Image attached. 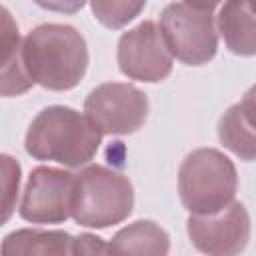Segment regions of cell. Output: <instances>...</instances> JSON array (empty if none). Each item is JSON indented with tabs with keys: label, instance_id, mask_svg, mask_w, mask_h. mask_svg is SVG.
<instances>
[{
	"label": "cell",
	"instance_id": "1",
	"mask_svg": "<svg viewBox=\"0 0 256 256\" xmlns=\"http://www.w3.org/2000/svg\"><path fill=\"white\" fill-rule=\"evenodd\" d=\"M22 56L30 80L54 92L76 88L88 68L86 40L70 24L46 22L32 28L24 38Z\"/></svg>",
	"mask_w": 256,
	"mask_h": 256
},
{
	"label": "cell",
	"instance_id": "2",
	"mask_svg": "<svg viewBox=\"0 0 256 256\" xmlns=\"http://www.w3.org/2000/svg\"><path fill=\"white\" fill-rule=\"evenodd\" d=\"M102 144V132L86 114L70 106L42 108L30 122L24 148L34 160L58 162L68 168L88 164Z\"/></svg>",
	"mask_w": 256,
	"mask_h": 256
},
{
	"label": "cell",
	"instance_id": "3",
	"mask_svg": "<svg viewBox=\"0 0 256 256\" xmlns=\"http://www.w3.org/2000/svg\"><path fill=\"white\" fill-rule=\"evenodd\" d=\"M238 174L234 162L216 148L192 150L178 170V196L196 216H208L234 202Z\"/></svg>",
	"mask_w": 256,
	"mask_h": 256
},
{
	"label": "cell",
	"instance_id": "4",
	"mask_svg": "<svg viewBox=\"0 0 256 256\" xmlns=\"http://www.w3.org/2000/svg\"><path fill=\"white\" fill-rule=\"evenodd\" d=\"M134 208V188L128 176L100 164L76 174L72 218L84 228H108L124 222Z\"/></svg>",
	"mask_w": 256,
	"mask_h": 256
},
{
	"label": "cell",
	"instance_id": "5",
	"mask_svg": "<svg viewBox=\"0 0 256 256\" xmlns=\"http://www.w3.org/2000/svg\"><path fill=\"white\" fill-rule=\"evenodd\" d=\"M214 2H170L160 14V32L170 54L188 66H202L216 56Z\"/></svg>",
	"mask_w": 256,
	"mask_h": 256
},
{
	"label": "cell",
	"instance_id": "6",
	"mask_svg": "<svg viewBox=\"0 0 256 256\" xmlns=\"http://www.w3.org/2000/svg\"><path fill=\"white\" fill-rule=\"evenodd\" d=\"M88 120L104 134H134L148 118V96L128 82H106L84 100Z\"/></svg>",
	"mask_w": 256,
	"mask_h": 256
},
{
	"label": "cell",
	"instance_id": "7",
	"mask_svg": "<svg viewBox=\"0 0 256 256\" xmlns=\"http://www.w3.org/2000/svg\"><path fill=\"white\" fill-rule=\"evenodd\" d=\"M76 174L52 166H38L24 186L18 214L32 224H60L72 216Z\"/></svg>",
	"mask_w": 256,
	"mask_h": 256
},
{
	"label": "cell",
	"instance_id": "8",
	"mask_svg": "<svg viewBox=\"0 0 256 256\" xmlns=\"http://www.w3.org/2000/svg\"><path fill=\"white\" fill-rule=\"evenodd\" d=\"M172 54L154 20H144L118 40V68L138 82H162L172 72Z\"/></svg>",
	"mask_w": 256,
	"mask_h": 256
},
{
	"label": "cell",
	"instance_id": "9",
	"mask_svg": "<svg viewBox=\"0 0 256 256\" xmlns=\"http://www.w3.org/2000/svg\"><path fill=\"white\" fill-rule=\"evenodd\" d=\"M190 242L208 256H238L250 240V216L242 202L208 216L190 214L186 220Z\"/></svg>",
	"mask_w": 256,
	"mask_h": 256
},
{
	"label": "cell",
	"instance_id": "10",
	"mask_svg": "<svg viewBox=\"0 0 256 256\" xmlns=\"http://www.w3.org/2000/svg\"><path fill=\"white\" fill-rule=\"evenodd\" d=\"M218 30L226 48L238 56H256V6L254 2H224L218 10Z\"/></svg>",
	"mask_w": 256,
	"mask_h": 256
},
{
	"label": "cell",
	"instance_id": "11",
	"mask_svg": "<svg viewBox=\"0 0 256 256\" xmlns=\"http://www.w3.org/2000/svg\"><path fill=\"white\" fill-rule=\"evenodd\" d=\"M2 256H74V236L64 230L20 228L4 236Z\"/></svg>",
	"mask_w": 256,
	"mask_h": 256
},
{
	"label": "cell",
	"instance_id": "12",
	"mask_svg": "<svg viewBox=\"0 0 256 256\" xmlns=\"http://www.w3.org/2000/svg\"><path fill=\"white\" fill-rule=\"evenodd\" d=\"M110 256H168L170 236L154 220H136L108 242Z\"/></svg>",
	"mask_w": 256,
	"mask_h": 256
},
{
	"label": "cell",
	"instance_id": "13",
	"mask_svg": "<svg viewBox=\"0 0 256 256\" xmlns=\"http://www.w3.org/2000/svg\"><path fill=\"white\" fill-rule=\"evenodd\" d=\"M2 14V96H18L32 88V80L24 66L22 44L18 26L14 24L6 6H0Z\"/></svg>",
	"mask_w": 256,
	"mask_h": 256
},
{
	"label": "cell",
	"instance_id": "14",
	"mask_svg": "<svg viewBox=\"0 0 256 256\" xmlns=\"http://www.w3.org/2000/svg\"><path fill=\"white\" fill-rule=\"evenodd\" d=\"M218 138L240 160H256V130L246 122L240 104L230 106L218 122Z\"/></svg>",
	"mask_w": 256,
	"mask_h": 256
},
{
	"label": "cell",
	"instance_id": "15",
	"mask_svg": "<svg viewBox=\"0 0 256 256\" xmlns=\"http://www.w3.org/2000/svg\"><path fill=\"white\" fill-rule=\"evenodd\" d=\"M146 2H130V0H94L90 2L94 18L104 24L106 28L118 30L130 20H134L142 10Z\"/></svg>",
	"mask_w": 256,
	"mask_h": 256
},
{
	"label": "cell",
	"instance_id": "16",
	"mask_svg": "<svg viewBox=\"0 0 256 256\" xmlns=\"http://www.w3.org/2000/svg\"><path fill=\"white\" fill-rule=\"evenodd\" d=\"M0 160H2V222H6L14 210V202L18 196L20 164L8 154H2Z\"/></svg>",
	"mask_w": 256,
	"mask_h": 256
},
{
	"label": "cell",
	"instance_id": "17",
	"mask_svg": "<svg viewBox=\"0 0 256 256\" xmlns=\"http://www.w3.org/2000/svg\"><path fill=\"white\" fill-rule=\"evenodd\" d=\"M74 256H110V248L104 238L84 232L74 236Z\"/></svg>",
	"mask_w": 256,
	"mask_h": 256
},
{
	"label": "cell",
	"instance_id": "18",
	"mask_svg": "<svg viewBox=\"0 0 256 256\" xmlns=\"http://www.w3.org/2000/svg\"><path fill=\"white\" fill-rule=\"evenodd\" d=\"M238 104H240V110H242L246 122L256 130V84L246 90V94L242 96V100Z\"/></svg>",
	"mask_w": 256,
	"mask_h": 256
},
{
	"label": "cell",
	"instance_id": "19",
	"mask_svg": "<svg viewBox=\"0 0 256 256\" xmlns=\"http://www.w3.org/2000/svg\"><path fill=\"white\" fill-rule=\"evenodd\" d=\"M254 6H256V0H254Z\"/></svg>",
	"mask_w": 256,
	"mask_h": 256
}]
</instances>
